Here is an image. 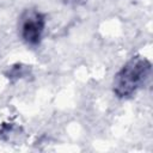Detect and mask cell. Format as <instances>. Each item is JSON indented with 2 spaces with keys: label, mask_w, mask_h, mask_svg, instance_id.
<instances>
[{
  "label": "cell",
  "mask_w": 153,
  "mask_h": 153,
  "mask_svg": "<svg viewBox=\"0 0 153 153\" xmlns=\"http://www.w3.org/2000/svg\"><path fill=\"white\" fill-rule=\"evenodd\" d=\"M151 63L142 57H133L117 73L114 81V91L118 97L134 94L151 75Z\"/></svg>",
  "instance_id": "cell-1"
},
{
  "label": "cell",
  "mask_w": 153,
  "mask_h": 153,
  "mask_svg": "<svg viewBox=\"0 0 153 153\" xmlns=\"http://www.w3.org/2000/svg\"><path fill=\"white\" fill-rule=\"evenodd\" d=\"M44 18L39 13H29L22 23V37L27 44H37L44 30Z\"/></svg>",
  "instance_id": "cell-2"
}]
</instances>
